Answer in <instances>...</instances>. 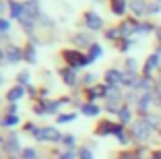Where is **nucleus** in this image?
Returning <instances> with one entry per match:
<instances>
[{
  "instance_id": "obj_34",
  "label": "nucleus",
  "mask_w": 161,
  "mask_h": 159,
  "mask_svg": "<svg viewBox=\"0 0 161 159\" xmlns=\"http://www.w3.org/2000/svg\"><path fill=\"white\" fill-rule=\"evenodd\" d=\"M0 81H2V79H0Z\"/></svg>"
},
{
  "instance_id": "obj_3",
  "label": "nucleus",
  "mask_w": 161,
  "mask_h": 159,
  "mask_svg": "<svg viewBox=\"0 0 161 159\" xmlns=\"http://www.w3.org/2000/svg\"><path fill=\"white\" fill-rule=\"evenodd\" d=\"M64 56H66V60H68V62H70V66H87V64H89V58L80 56L79 52H75V50L66 52Z\"/></svg>"
},
{
  "instance_id": "obj_26",
  "label": "nucleus",
  "mask_w": 161,
  "mask_h": 159,
  "mask_svg": "<svg viewBox=\"0 0 161 159\" xmlns=\"http://www.w3.org/2000/svg\"><path fill=\"white\" fill-rule=\"evenodd\" d=\"M62 140H64V145H66V147H72V145H75V136H64Z\"/></svg>"
},
{
  "instance_id": "obj_13",
  "label": "nucleus",
  "mask_w": 161,
  "mask_h": 159,
  "mask_svg": "<svg viewBox=\"0 0 161 159\" xmlns=\"http://www.w3.org/2000/svg\"><path fill=\"white\" fill-rule=\"evenodd\" d=\"M99 56H101V48L97 46V43H93V46H91V52H89V62L97 60Z\"/></svg>"
},
{
  "instance_id": "obj_4",
  "label": "nucleus",
  "mask_w": 161,
  "mask_h": 159,
  "mask_svg": "<svg viewBox=\"0 0 161 159\" xmlns=\"http://www.w3.org/2000/svg\"><path fill=\"white\" fill-rule=\"evenodd\" d=\"M85 25L91 29V31H97V29H101L103 21H101V17H97L95 13H87L85 14Z\"/></svg>"
},
{
  "instance_id": "obj_22",
  "label": "nucleus",
  "mask_w": 161,
  "mask_h": 159,
  "mask_svg": "<svg viewBox=\"0 0 161 159\" xmlns=\"http://www.w3.org/2000/svg\"><path fill=\"white\" fill-rule=\"evenodd\" d=\"M72 120H75V114H68V116H60V118H58L60 124H64V122H72Z\"/></svg>"
},
{
  "instance_id": "obj_2",
  "label": "nucleus",
  "mask_w": 161,
  "mask_h": 159,
  "mask_svg": "<svg viewBox=\"0 0 161 159\" xmlns=\"http://www.w3.org/2000/svg\"><path fill=\"white\" fill-rule=\"evenodd\" d=\"M151 122H147V120H138V122H134L132 124V136L136 140H147L149 136H151Z\"/></svg>"
},
{
  "instance_id": "obj_10",
  "label": "nucleus",
  "mask_w": 161,
  "mask_h": 159,
  "mask_svg": "<svg viewBox=\"0 0 161 159\" xmlns=\"http://www.w3.org/2000/svg\"><path fill=\"white\" fill-rule=\"evenodd\" d=\"M112 10L116 14H124L126 10V0H112Z\"/></svg>"
},
{
  "instance_id": "obj_24",
  "label": "nucleus",
  "mask_w": 161,
  "mask_h": 159,
  "mask_svg": "<svg viewBox=\"0 0 161 159\" xmlns=\"http://www.w3.org/2000/svg\"><path fill=\"white\" fill-rule=\"evenodd\" d=\"M19 81H21V85H27L29 83V72H21Z\"/></svg>"
},
{
  "instance_id": "obj_31",
  "label": "nucleus",
  "mask_w": 161,
  "mask_h": 159,
  "mask_svg": "<svg viewBox=\"0 0 161 159\" xmlns=\"http://www.w3.org/2000/svg\"><path fill=\"white\" fill-rule=\"evenodd\" d=\"M157 37H159V42H161V27L157 29Z\"/></svg>"
},
{
  "instance_id": "obj_18",
  "label": "nucleus",
  "mask_w": 161,
  "mask_h": 159,
  "mask_svg": "<svg viewBox=\"0 0 161 159\" xmlns=\"http://www.w3.org/2000/svg\"><path fill=\"white\" fill-rule=\"evenodd\" d=\"M120 120H122V122H128V120H130V110H128V108H122V110H120Z\"/></svg>"
},
{
  "instance_id": "obj_14",
  "label": "nucleus",
  "mask_w": 161,
  "mask_h": 159,
  "mask_svg": "<svg viewBox=\"0 0 161 159\" xmlns=\"http://www.w3.org/2000/svg\"><path fill=\"white\" fill-rule=\"evenodd\" d=\"M62 77H64V83H68V85H75L76 83L75 72H72V70H62Z\"/></svg>"
},
{
  "instance_id": "obj_32",
  "label": "nucleus",
  "mask_w": 161,
  "mask_h": 159,
  "mask_svg": "<svg viewBox=\"0 0 161 159\" xmlns=\"http://www.w3.org/2000/svg\"><path fill=\"white\" fill-rule=\"evenodd\" d=\"M2 58H4V54H2V50H0V60H2Z\"/></svg>"
},
{
  "instance_id": "obj_33",
  "label": "nucleus",
  "mask_w": 161,
  "mask_h": 159,
  "mask_svg": "<svg viewBox=\"0 0 161 159\" xmlns=\"http://www.w3.org/2000/svg\"><path fill=\"white\" fill-rule=\"evenodd\" d=\"M157 2H161V0H157Z\"/></svg>"
},
{
  "instance_id": "obj_16",
  "label": "nucleus",
  "mask_w": 161,
  "mask_h": 159,
  "mask_svg": "<svg viewBox=\"0 0 161 159\" xmlns=\"http://www.w3.org/2000/svg\"><path fill=\"white\" fill-rule=\"evenodd\" d=\"M17 122H19V116H6L4 120H2V124H4V126H14Z\"/></svg>"
},
{
  "instance_id": "obj_8",
  "label": "nucleus",
  "mask_w": 161,
  "mask_h": 159,
  "mask_svg": "<svg viewBox=\"0 0 161 159\" xmlns=\"http://www.w3.org/2000/svg\"><path fill=\"white\" fill-rule=\"evenodd\" d=\"M21 58H23V54H21L19 48H8V52H6V60H8V62L14 64V62H19Z\"/></svg>"
},
{
  "instance_id": "obj_19",
  "label": "nucleus",
  "mask_w": 161,
  "mask_h": 159,
  "mask_svg": "<svg viewBox=\"0 0 161 159\" xmlns=\"http://www.w3.org/2000/svg\"><path fill=\"white\" fill-rule=\"evenodd\" d=\"M79 159H93V155H91L89 149H80L79 151Z\"/></svg>"
},
{
  "instance_id": "obj_20",
  "label": "nucleus",
  "mask_w": 161,
  "mask_h": 159,
  "mask_svg": "<svg viewBox=\"0 0 161 159\" xmlns=\"http://www.w3.org/2000/svg\"><path fill=\"white\" fill-rule=\"evenodd\" d=\"M17 149H19V145H17V139L13 136V139H8V151H10V153H14Z\"/></svg>"
},
{
  "instance_id": "obj_29",
  "label": "nucleus",
  "mask_w": 161,
  "mask_h": 159,
  "mask_svg": "<svg viewBox=\"0 0 161 159\" xmlns=\"http://www.w3.org/2000/svg\"><path fill=\"white\" fill-rule=\"evenodd\" d=\"M27 60H29V62H35V52H33V50H29V54H27Z\"/></svg>"
},
{
  "instance_id": "obj_12",
  "label": "nucleus",
  "mask_w": 161,
  "mask_h": 159,
  "mask_svg": "<svg viewBox=\"0 0 161 159\" xmlns=\"http://www.w3.org/2000/svg\"><path fill=\"white\" fill-rule=\"evenodd\" d=\"M157 62H159V56H157V54H153V56H149V60H147V66H145V72H151L153 68H155L157 66Z\"/></svg>"
},
{
  "instance_id": "obj_28",
  "label": "nucleus",
  "mask_w": 161,
  "mask_h": 159,
  "mask_svg": "<svg viewBox=\"0 0 161 159\" xmlns=\"http://www.w3.org/2000/svg\"><path fill=\"white\" fill-rule=\"evenodd\" d=\"M75 157H76V155H75V151H66V153L62 155L60 159H75Z\"/></svg>"
},
{
  "instance_id": "obj_7",
  "label": "nucleus",
  "mask_w": 161,
  "mask_h": 159,
  "mask_svg": "<svg viewBox=\"0 0 161 159\" xmlns=\"http://www.w3.org/2000/svg\"><path fill=\"white\" fill-rule=\"evenodd\" d=\"M130 10H132L136 17H141V14H145V10H149V6H145V2H142V0H132Z\"/></svg>"
},
{
  "instance_id": "obj_6",
  "label": "nucleus",
  "mask_w": 161,
  "mask_h": 159,
  "mask_svg": "<svg viewBox=\"0 0 161 159\" xmlns=\"http://www.w3.org/2000/svg\"><path fill=\"white\" fill-rule=\"evenodd\" d=\"M23 95H25L23 87H21V85H17V87H13V89H10L8 93H6V99H8V101H19V99L23 97Z\"/></svg>"
},
{
  "instance_id": "obj_1",
  "label": "nucleus",
  "mask_w": 161,
  "mask_h": 159,
  "mask_svg": "<svg viewBox=\"0 0 161 159\" xmlns=\"http://www.w3.org/2000/svg\"><path fill=\"white\" fill-rule=\"evenodd\" d=\"M33 136L37 140H42V143H58V140L62 139L56 128H35Z\"/></svg>"
},
{
  "instance_id": "obj_17",
  "label": "nucleus",
  "mask_w": 161,
  "mask_h": 159,
  "mask_svg": "<svg viewBox=\"0 0 161 159\" xmlns=\"http://www.w3.org/2000/svg\"><path fill=\"white\" fill-rule=\"evenodd\" d=\"M149 103H151V95H145V97H142L141 99V112H147V105H149Z\"/></svg>"
},
{
  "instance_id": "obj_11",
  "label": "nucleus",
  "mask_w": 161,
  "mask_h": 159,
  "mask_svg": "<svg viewBox=\"0 0 161 159\" xmlns=\"http://www.w3.org/2000/svg\"><path fill=\"white\" fill-rule=\"evenodd\" d=\"M83 114H85V116H97V114H99V108H97L95 103H85V105H83Z\"/></svg>"
},
{
  "instance_id": "obj_9",
  "label": "nucleus",
  "mask_w": 161,
  "mask_h": 159,
  "mask_svg": "<svg viewBox=\"0 0 161 159\" xmlns=\"http://www.w3.org/2000/svg\"><path fill=\"white\" fill-rule=\"evenodd\" d=\"M25 13V6L23 4H17V2H10V14H13L14 19H21Z\"/></svg>"
},
{
  "instance_id": "obj_5",
  "label": "nucleus",
  "mask_w": 161,
  "mask_h": 159,
  "mask_svg": "<svg viewBox=\"0 0 161 159\" xmlns=\"http://www.w3.org/2000/svg\"><path fill=\"white\" fill-rule=\"evenodd\" d=\"M105 81H108L109 85H118V83H122V81H124V75L120 72V70L112 68V70H108V72H105Z\"/></svg>"
},
{
  "instance_id": "obj_30",
  "label": "nucleus",
  "mask_w": 161,
  "mask_h": 159,
  "mask_svg": "<svg viewBox=\"0 0 161 159\" xmlns=\"http://www.w3.org/2000/svg\"><path fill=\"white\" fill-rule=\"evenodd\" d=\"M149 13H159V4H149Z\"/></svg>"
},
{
  "instance_id": "obj_25",
  "label": "nucleus",
  "mask_w": 161,
  "mask_h": 159,
  "mask_svg": "<svg viewBox=\"0 0 161 159\" xmlns=\"http://www.w3.org/2000/svg\"><path fill=\"white\" fill-rule=\"evenodd\" d=\"M8 27H10V23H8V21L0 19V31H8Z\"/></svg>"
},
{
  "instance_id": "obj_15",
  "label": "nucleus",
  "mask_w": 161,
  "mask_h": 159,
  "mask_svg": "<svg viewBox=\"0 0 161 159\" xmlns=\"http://www.w3.org/2000/svg\"><path fill=\"white\" fill-rule=\"evenodd\" d=\"M122 83H124V85H136V77H134V72H126Z\"/></svg>"
},
{
  "instance_id": "obj_23",
  "label": "nucleus",
  "mask_w": 161,
  "mask_h": 159,
  "mask_svg": "<svg viewBox=\"0 0 161 159\" xmlns=\"http://www.w3.org/2000/svg\"><path fill=\"white\" fill-rule=\"evenodd\" d=\"M128 33H130V23H124L120 27V35H128Z\"/></svg>"
},
{
  "instance_id": "obj_27",
  "label": "nucleus",
  "mask_w": 161,
  "mask_h": 159,
  "mask_svg": "<svg viewBox=\"0 0 161 159\" xmlns=\"http://www.w3.org/2000/svg\"><path fill=\"white\" fill-rule=\"evenodd\" d=\"M76 43H89V37H87V35H76Z\"/></svg>"
},
{
  "instance_id": "obj_21",
  "label": "nucleus",
  "mask_w": 161,
  "mask_h": 159,
  "mask_svg": "<svg viewBox=\"0 0 161 159\" xmlns=\"http://www.w3.org/2000/svg\"><path fill=\"white\" fill-rule=\"evenodd\" d=\"M37 155H35V151L33 149H25L23 151V159H35Z\"/></svg>"
}]
</instances>
